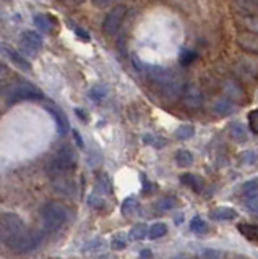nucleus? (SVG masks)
<instances>
[{"instance_id": "1", "label": "nucleus", "mask_w": 258, "mask_h": 259, "mask_svg": "<svg viewBox=\"0 0 258 259\" xmlns=\"http://www.w3.org/2000/svg\"><path fill=\"white\" fill-rule=\"evenodd\" d=\"M41 217L46 232H57L63 224L70 221V210L60 202L49 201L41 207Z\"/></svg>"}, {"instance_id": "2", "label": "nucleus", "mask_w": 258, "mask_h": 259, "mask_svg": "<svg viewBox=\"0 0 258 259\" xmlns=\"http://www.w3.org/2000/svg\"><path fill=\"white\" fill-rule=\"evenodd\" d=\"M77 167V156L71 148L68 146H63L60 148L57 152H55V156L47 162L46 165V172L49 174L51 177H63L65 174L71 172Z\"/></svg>"}, {"instance_id": "3", "label": "nucleus", "mask_w": 258, "mask_h": 259, "mask_svg": "<svg viewBox=\"0 0 258 259\" xmlns=\"http://www.w3.org/2000/svg\"><path fill=\"white\" fill-rule=\"evenodd\" d=\"M25 224H23L21 217L13 212H5L0 219V235H2V243L10 246L12 243L17 241L21 233L25 232Z\"/></svg>"}, {"instance_id": "4", "label": "nucleus", "mask_w": 258, "mask_h": 259, "mask_svg": "<svg viewBox=\"0 0 258 259\" xmlns=\"http://www.w3.org/2000/svg\"><path fill=\"white\" fill-rule=\"evenodd\" d=\"M4 97L9 104H15L21 101H39V99H43V93L31 83L20 81V83L10 84L7 88L4 91Z\"/></svg>"}, {"instance_id": "5", "label": "nucleus", "mask_w": 258, "mask_h": 259, "mask_svg": "<svg viewBox=\"0 0 258 259\" xmlns=\"http://www.w3.org/2000/svg\"><path fill=\"white\" fill-rule=\"evenodd\" d=\"M125 15H127V7L125 5H116L112 7L109 13L106 15V18L102 21V31L106 32L107 36H116L117 31L122 26V23L125 20Z\"/></svg>"}, {"instance_id": "6", "label": "nucleus", "mask_w": 258, "mask_h": 259, "mask_svg": "<svg viewBox=\"0 0 258 259\" xmlns=\"http://www.w3.org/2000/svg\"><path fill=\"white\" fill-rule=\"evenodd\" d=\"M43 238H44L43 230H25L21 233V237L15 243H12L9 248L17 251V253H28V251L41 245Z\"/></svg>"}, {"instance_id": "7", "label": "nucleus", "mask_w": 258, "mask_h": 259, "mask_svg": "<svg viewBox=\"0 0 258 259\" xmlns=\"http://www.w3.org/2000/svg\"><path fill=\"white\" fill-rule=\"evenodd\" d=\"M20 47H21V51L25 54L36 55L38 51H41V49H43V36L38 34L36 31H25L21 34Z\"/></svg>"}, {"instance_id": "8", "label": "nucleus", "mask_w": 258, "mask_h": 259, "mask_svg": "<svg viewBox=\"0 0 258 259\" xmlns=\"http://www.w3.org/2000/svg\"><path fill=\"white\" fill-rule=\"evenodd\" d=\"M182 102L187 109H192V110H197L201 107V104H203V94L201 91L193 84H189L183 88V93H182Z\"/></svg>"}, {"instance_id": "9", "label": "nucleus", "mask_w": 258, "mask_h": 259, "mask_svg": "<svg viewBox=\"0 0 258 259\" xmlns=\"http://www.w3.org/2000/svg\"><path fill=\"white\" fill-rule=\"evenodd\" d=\"M237 44L240 46V49H244L245 52H252V54H258V34L255 32H240L237 36Z\"/></svg>"}, {"instance_id": "10", "label": "nucleus", "mask_w": 258, "mask_h": 259, "mask_svg": "<svg viewBox=\"0 0 258 259\" xmlns=\"http://www.w3.org/2000/svg\"><path fill=\"white\" fill-rule=\"evenodd\" d=\"M46 110L51 113V115L55 118V123H57V128H59V135H65L67 132H68V128H70V125H68V120H67V117H65V113H63L57 105H54L52 102H49L46 105Z\"/></svg>"}, {"instance_id": "11", "label": "nucleus", "mask_w": 258, "mask_h": 259, "mask_svg": "<svg viewBox=\"0 0 258 259\" xmlns=\"http://www.w3.org/2000/svg\"><path fill=\"white\" fill-rule=\"evenodd\" d=\"M52 188L59 194H63V196H73V194L77 193L75 183L71 180H68V178H65V177H59L57 180L52 183Z\"/></svg>"}, {"instance_id": "12", "label": "nucleus", "mask_w": 258, "mask_h": 259, "mask_svg": "<svg viewBox=\"0 0 258 259\" xmlns=\"http://www.w3.org/2000/svg\"><path fill=\"white\" fill-rule=\"evenodd\" d=\"M211 112L216 117H226L229 113L234 112V102L231 99H226V97H221V99H216L211 104Z\"/></svg>"}, {"instance_id": "13", "label": "nucleus", "mask_w": 258, "mask_h": 259, "mask_svg": "<svg viewBox=\"0 0 258 259\" xmlns=\"http://www.w3.org/2000/svg\"><path fill=\"white\" fill-rule=\"evenodd\" d=\"M5 54H7V57H9L10 62H12L17 68H20V70H23V71H31V63H29L28 59H25V55H23V54H20V52H17V51H13V49H7Z\"/></svg>"}, {"instance_id": "14", "label": "nucleus", "mask_w": 258, "mask_h": 259, "mask_svg": "<svg viewBox=\"0 0 258 259\" xmlns=\"http://www.w3.org/2000/svg\"><path fill=\"white\" fill-rule=\"evenodd\" d=\"M180 183L187 186V188L193 190L195 193H201L205 188V182L201 180L198 175H193V174H183L180 177Z\"/></svg>"}, {"instance_id": "15", "label": "nucleus", "mask_w": 258, "mask_h": 259, "mask_svg": "<svg viewBox=\"0 0 258 259\" xmlns=\"http://www.w3.org/2000/svg\"><path fill=\"white\" fill-rule=\"evenodd\" d=\"M161 93L166 97L167 101H175L177 97H180V94L183 93L182 86L177 83V81H171V83H167L164 86H161Z\"/></svg>"}, {"instance_id": "16", "label": "nucleus", "mask_w": 258, "mask_h": 259, "mask_svg": "<svg viewBox=\"0 0 258 259\" xmlns=\"http://www.w3.org/2000/svg\"><path fill=\"white\" fill-rule=\"evenodd\" d=\"M209 215L213 221H234V219H237V210L232 207H216Z\"/></svg>"}, {"instance_id": "17", "label": "nucleus", "mask_w": 258, "mask_h": 259, "mask_svg": "<svg viewBox=\"0 0 258 259\" xmlns=\"http://www.w3.org/2000/svg\"><path fill=\"white\" fill-rule=\"evenodd\" d=\"M229 135L234 141L237 143H247L248 141V133H247V128L242 125V123H232L229 128Z\"/></svg>"}, {"instance_id": "18", "label": "nucleus", "mask_w": 258, "mask_h": 259, "mask_svg": "<svg viewBox=\"0 0 258 259\" xmlns=\"http://www.w3.org/2000/svg\"><path fill=\"white\" fill-rule=\"evenodd\" d=\"M224 93L228 94L229 97H232V102L234 101H240L242 97H244V91H242V88L232 79H228L224 83Z\"/></svg>"}, {"instance_id": "19", "label": "nucleus", "mask_w": 258, "mask_h": 259, "mask_svg": "<svg viewBox=\"0 0 258 259\" xmlns=\"http://www.w3.org/2000/svg\"><path fill=\"white\" fill-rule=\"evenodd\" d=\"M174 160H175V164L179 165L180 168H189L193 165V156H192V152L190 151H185V149H180V151H177L175 152V156H174Z\"/></svg>"}, {"instance_id": "20", "label": "nucleus", "mask_w": 258, "mask_h": 259, "mask_svg": "<svg viewBox=\"0 0 258 259\" xmlns=\"http://www.w3.org/2000/svg\"><path fill=\"white\" fill-rule=\"evenodd\" d=\"M242 196H244L247 201H252L258 198V178H253V180L247 182L244 186H242Z\"/></svg>"}, {"instance_id": "21", "label": "nucleus", "mask_w": 258, "mask_h": 259, "mask_svg": "<svg viewBox=\"0 0 258 259\" xmlns=\"http://www.w3.org/2000/svg\"><path fill=\"white\" fill-rule=\"evenodd\" d=\"M237 230L240 232L242 237H245L247 240L258 241V225H253V224H240L237 227Z\"/></svg>"}, {"instance_id": "22", "label": "nucleus", "mask_w": 258, "mask_h": 259, "mask_svg": "<svg viewBox=\"0 0 258 259\" xmlns=\"http://www.w3.org/2000/svg\"><path fill=\"white\" fill-rule=\"evenodd\" d=\"M177 206H179V201H177V198H174V196L161 198V199L156 202V204H155V207H156L158 212H166V210H172V209H175Z\"/></svg>"}, {"instance_id": "23", "label": "nucleus", "mask_w": 258, "mask_h": 259, "mask_svg": "<svg viewBox=\"0 0 258 259\" xmlns=\"http://www.w3.org/2000/svg\"><path fill=\"white\" fill-rule=\"evenodd\" d=\"M193 135H195V128L192 125H180L174 133L175 140H179V141H187L190 138H193Z\"/></svg>"}, {"instance_id": "24", "label": "nucleus", "mask_w": 258, "mask_h": 259, "mask_svg": "<svg viewBox=\"0 0 258 259\" xmlns=\"http://www.w3.org/2000/svg\"><path fill=\"white\" fill-rule=\"evenodd\" d=\"M52 21H54V18H52V16H49V15H36L34 16L36 26L41 31H46V32L52 31Z\"/></svg>"}, {"instance_id": "25", "label": "nucleus", "mask_w": 258, "mask_h": 259, "mask_svg": "<svg viewBox=\"0 0 258 259\" xmlns=\"http://www.w3.org/2000/svg\"><path fill=\"white\" fill-rule=\"evenodd\" d=\"M166 233H167V225L164 222H156V224H153V227L150 229L148 237L151 240H159V238H163Z\"/></svg>"}, {"instance_id": "26", "label": "nucleus", "mask_w": 258, "mask_h": 259, "mask_svg": "<svg viewBox=\"0 0 258 259\" xmlns=\"http://www.w3.org/2000/svg\"><path fill=\"white\" fill-rule=\"evenodd\" d=\"M148 233H150V230H148L146 224H136L130 230V235H128V237H130V240L136 241V240H143Z\"/></svg>"}, {"instance_id": "27", "label": "nucleus", "mask_w": 258, "mask_h": 259, "mask_svg": "<svg viewBox=\"0 0 258 259\" xmlns=\"http://www.w3.org/2000/svg\"><path fill=\"white\" fill-rule=\"evenodd\" d=\"M143 143L151 146V148H156V149H161V148H164V146H166L164 138H159V136L151 135V133H146L143 136Z\"/></svg>"}, {"instance_id": "28", "label": "nucleus", "mask_w": 258, "mask_h": 259, "mask_svg": "<svg viewBox=\"0 0 258 259\" xmlns=\"http://www.w3.org/2000/svg\"><path fill=\"white\" fill-rule=\"evenodd\" d=\"M136 210H138V201H136V198L130 196L122 202V214L124 215H133Z\"/></svg>"}, {"instance_id": "29", "label": "nucleus", "mask_w": 258, "mask_h": 259, "mask_svg": "<svg viewBox=\"0 0 258 259\" xmlns=\"http://www.w3.org/2000/svg\"><path fill=\"white\" fill-rule=\"evenodd\" d=\"M96 190L101 193V196H102V194L110 193V183H109L106 175H99L98 177V180H96Z\"/></svg>"}, {"instance_id": "30", "label": "nucleus", "mask_w": 258, "mask_h": 259, "mask_svg": "<svg viewBox=\"0 0 258 259\" xmlns=\"http://www.w3.org/2000/svg\"><path fill=\"white\" fill-rule=\"evenodd\" d=\"M190 230L195 233H205L206 232V224L203 222L201 217H193L190 222Z\"/></svg>"}, {"instance_id": "31", "label": "nucleus", "mask_w": 258, "mask_h": 259, "mask_svg": "<svg viewBox=\"0 0 258 259\" xmlns=\"http://www.w3.org/2000/svg\"><path fill=\"white\" fill-rule=\"evenodd\" d=\"M112 249H124L127 246V237L124 233H117L114 238H112V243H110Z\"/></svg>"}, {"instance_id": "32", "label": "nucleus", "mask_w": 258, "mask_h": 259, "mask_svg": "<svg viewBox=\"0 0 258 259\" xmlns=\"http://www.w3.org/2000/svg\"><path fill=\"white\" fill-rule=\"evenodd\" d=\"M256 159H258V156H256L255 151H245V152L240 154V162H242V164H245V165L255 164Z\"/></svg>"}, {"instance_id": "33", "label": "nucleus", "mask_w": 258, "mask_h": 259, "mask_svg": "<svg viewBox=\"0 0 258 259\" xmlns=\"http://www.w3.org/2000/svg\"><path fill=\"white\" fill-rule=\"evenodd\" d=\"M244 24H245L247 31L258 34V16H245V18H244Z\"/></svg>"}, {"instance_id": "34", "label": "nucleus", "mask_w": 258, "mask_h": 259, "mask_svg": "<svg viewBox=\"0 0 258 259\" xmlns=\"http://www.w3.org/2000/svg\"><path fill=\"white\" fill-rule=\"evenodd\" d=\"M195 59H197V54L193 51H183L179 57V62H180V65H185V67H187V65H190Z\"/></svg>"}, {"instance_id": "35", "label": "nucleus", "mask_w": 258, "mask_h": 259, "mask_svg": "<svg viewBox=\"0 0 258 259\" xmlns=\"http://www.w3.org/2000/svg\"><path fill=\"white\" fill-rule=\"evenodd\" d=\"M248 125H250V130H252L255 135H258V109L248 113Z\"/></svg>"}, {"instance_id": "36", "label": "nucleus", "mask_w": 258, "mask_h": 259, "mask_svg": "<svg viewBox=\"0 0 258 259\" xmlns=\"http://www.w3.org/2000/svg\"><path fill=\"white\" fill-rule=\"evenodd\" d=\"M104 96H106V93H104V89L101 86H96V88H93L91 91H90V97H91L93 101H96V102H99Z\"/></svg>"}, {"instance_id": "37", "label": "nucleus", "mask_w": 258, "mask_h": 259, "mask_svg": "<svg viewBox=\"0 0 258 259\" xmlns=\"http://www.w3.org/2000/svg\"><path fill=\"white\" fill-rule=\"evenodd\" d=\"M88 204L93 207H101V206H104V201H102V198L96 196V194H91V196L88 198Z\"/></svg>"}, {"instance_id": "38", "label": "nucleus", "mask_w": 258, "mask_h": 259, "mask_svg": "<svg viewBox=\"0 0 258 259\" xmlns=\"http://www.w3.org/2000/svg\"><path fill=\"white\" fill-rule=\"evenodd\" d=\"M110 2H114V0H91V4L96 8H104V7H107Z\"/></svg>"}, {"instance_id": "39", "label": "nucleus", "mask_w": 258, "mask_h": 259, "mask_svg": "<svg viewBox=\"0 0 258 259\" xmlns=\"http://www.w3.org/2000/svg\"><path fill=\"white\" fill-rule=\"evenodd\" d=\"M73 140H75V143H77V146H78L80 149H83V148H85L83 138H82V135H80L78 132H73Z\"/></svg>"}, {"instance_id": "40", "label": "nucleus", "mask_w": 258, "mask_h": 259, "mask_svg": "<svg viewBox=\"0 0 258 259\" xmlns=\"http://www.w3.org/2000/svg\"><path fill=\"white\" fill-rule=\"evenodd\" d=\"M75 32L77 34L82 37L83 40H90V34H88V32H85L83 29H80V28H75Z\"/></svg>"}, {"instance_id": "41", "label": "nucleus", "mask_w": 258, "mask_h": 259, "mask_svg": "<svg viewBox=\"0 0 258 259\" xmlns=\"http://www.w3.org/2000/svg\"><path fill=\"white\" fill-rule=\"evenodd\" d=\"M150 256H151V254H150V251L146 249V251H143V253L140 254V259H148Z\"/></svg>"}, {"instance_id": "42", "label": "nucleus", "mask_w": 258, "mask_h": 259, "mask_svg": "<svg viewBox=\"0 0 258 259\" xmlns=\"http://www.w3.org/2000/svg\"><path fill=\"white\" fill-rule=\"evenodd\" d=\"M67 2H68V4H73V5H75V4H82L83 0H67Z\"/></svg>"}, {"instance_id": "43", "label": "nucleus", "mask_w": 258, "mask_h": 259, "mask_svg": "<svg viewBox=\"0 0 258 259\" xmlns=\"http://www.w3.org/2000/svg\"><path fill=\"white\" fill-rule=\"evenodd\" d=\"M245 4H255V0H245Z\"/></svg>"}, {"instance_id": "44", "label": "nucleus", "mask_w": 258, "mask_h": 259, "mask_svg": "<svg viewBox=\"0 0 258 259\" xmlns=\"http://www.w3.org/2000/svg\"><path fill=\"white\" fill-rule=\"evenodd\" d=\"M175 259H187V257H185V256H177Z\"/></svg>"}]
</instances>
